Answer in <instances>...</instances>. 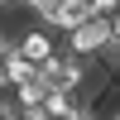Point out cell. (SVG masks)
I'll list each match as a JSON object with an SVG mask.
<instances>
[{"instance_id":"1","label":"cell","mask_w":120,"mask_h":120,"mask_svg":"<svg viewBox=\"0 0 120 120\" xmlns=\"http://www.w3.org/2000/svg\"><path fill=\"white\" fill-rule=\"evenodd\" d=\"M86 19H91V5L86 0H48V10H43V24H53V29H82Z\"/></svg>"},{"instance_id":"4","label":"cell","mask_w":120,"mask_h":120,"mask_svg":"<svg viewBox=\"0 0 120 120\" xmlns=\"http://www.w3.org/2000/svg\"><path fill=\"white\" fill-rule=\"evenodd\" d=\"M0 120H5V101H0Z\"/></svg>"},{"instance_id":"3","label":"cell","mask_w":120,"mask_h":120,"mask_svg":"<svg viewBox=\"0 0 120 120\" xmlns=\"http://www.w3.org/2000/svg\"><path fill=\"white\" fill-rule=\"evenodd\" d=\"M19 5H24L29 15H43V10H48V0H19Z\"/></svg>"},{"instance_id":"5","label":"cell","mask_w":120,"mask_h":120,"mask_svg":"<svg viewBox=\"0 0 120 120\" xmlns=\"http://www.w3.org/2000/svg\"><path fill=\"white\" fill-rule=\"evenodd\" d=\"M115 19H120V10H115Z\"/></svg>"},{"instance_id":"2","label":"cell","mask_w":120,"mask_h":120,"mask_svg":"<svg viewBox=\"0 0 120 120\" xmlns=\"http://www.w3.org/2000/svg\"><path fill=\"white\" fill-rule=\"evenodd\" d=\"M15 53L24 58V63H34V67H48V63L58 58V48H53V38H48L43 29H29V34H19Z\"/></svg>"}]
</instances>
